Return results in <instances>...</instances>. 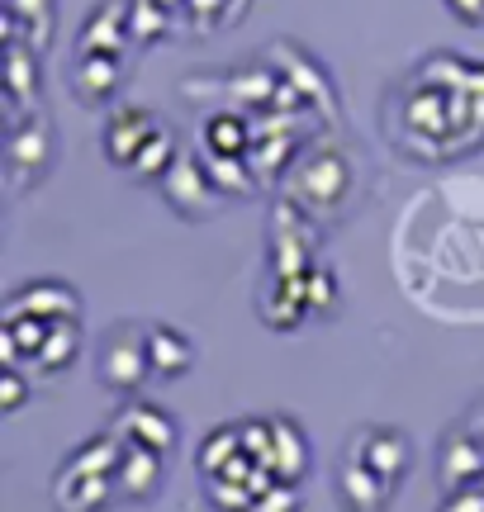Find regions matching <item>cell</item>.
<instances>
[{
	"label": "cell",
	"mask_w": 484,
	"mask_h": 512,
	"mask_svg": "<svg viewBox=\"0 0 484 512\" xmlns=\"http://www.w3.org/2000/svg\"><path fill=\"white\" fill-rule=\"evenodd\" d=\"M124 456V441L114 432H95L62 460L53 475V508L57 512H105L114 498V470Z\"/></svg>",
	"instance_id": "cell-1"
},
{
	"label": "cell",
	"mask_w": 484,
	"mask_h": 512,
	"mask_svg": "<svg viewBox=\"0 0 484 512\" xmlns=\"http://www.w3.org/2000/svg\"><path fill=\"white\" fill-rule=\"evenodd\" d=\"M0 351H5V366L29 370L38 380H57L81 356V318H57V323L0 318Z\"/></svg>",
	"instance_id": "cell-2"
},
{
	"label": "cell",
	"mask_w": 484,
	"mask_h": 512,
	"mask_svg": "<svg viewBox=\"0 0 484 512\" xmlns=\"http://www.w3.org/2000/svg\"><path fill=\"white\" fill-rule=\"evenodd\" d=\"M148 328L152 323H114V328L100 332V342H95V380L114 389V394H124L133 399L152 375V356H148Z\"/></svg>",
	"instance_id": "cell-3"
},
{
	"label": "cell",
	"mask_w": 484,
	"mask_h": 512,
	"mask_svg": "<svg viewBox=\"0 0 484 512\" xmlns=\"http://www.w3.org/2000/svg\"><path fill=\"white\" fill-rule=\"evenodd\" d=\"M342 460H352L366 475L399 489L404 475H409V437L399 427H356L347 446H342Z\"/></svg>",
	"instance_id": "cell-4"
},
{
	"label": "cell",
	"mask_w": 484,
	"mask_h": 512,
	"mask_svg": "<svg viewBox=\"0 0 484 512\" xmlns=\"http://www.w3.org/2000/svg\"><path fill=\"white\" fill-rule=\"evenodd\" d=\"M0 318H38V323H57V318H81V294L67 280H24L19 290L5 294Z\"/></svg>",
	"instance_id": "cell-5"
},
{
	"label": "cell",
	"mask_w": 484,
	"mask_h": 512,
	"mask_svg": "<svg viewBox=\"0 0 484 512\" xmlns=\"http://www.w3.org/2000/svg\"><path fill=\"white\" fill-rule=\"evenodd\" d=\"M110 432L119 441H129V446H152V451H162V456H171L176 441H181V427H176V418H171L167 408H162V403L138 399V394L114 413Z\"/></svg>",
	"instance_id": "cell-6"
},
{
	"label": "cell",
	"mask_w": 484,
	"mask_h": 512,
	"mask_svg": "<svg viewBox=\"0 0 484 512\" xmlns=\"http://www.w3.org/2000/svg\"><path fill=\"white\" fill-rule=\"evenodd\" d=\"M309 460H314V446L304 437V427L295 418H285V413H271L266 418V465H271L276 484H295L299 489V479H309V470H314Z\"/></svg>",
	"instance_id": "cell-7"
},
{
	"label": "cell",
	"mask_w": 484,
	"mask_h": 512,
	"mask_svg": "<svg viewBox=\"0 0 484 512\" xmlns=\"http://www.w3.org/2000/svg\"><path fill=\"white\" fill-rule=\"evenodd\" d=\"M437 479H442V494L484 484V441L466 427V418L447 427V437L437 446Z\"/></svg>",
	"instance_id": "cell-8"
},
{
	"label": "cell",
	"mask_w": 484,
	"mask_h": 512,
	"mask_svg": "<svg viewBox=\"0 0 484 512\" xmlns=\"http://www.w3.org/2000/svg\"><path fill=\"white\" fill-rule=\"evenodd\" d=\"M162 195H167L181 214H190V219H209V214L224 209V190L214 185L209 166H195V162H186V157H176L171 171L162 176Z\"/></svg>",
	"instance_id": "cell-9"
},
{
	"label": "cell",
	"mask_w": 484,
	"mask_h": 512,
	"mask_svg": "<svg viewBox=\"0 0 484 512\" xmlns=\"http://www.w3.org/2000/svg\"><path fill=\"white\" fill-rule=\"evenodd\" d=\"M162 119L152 110H143V105H124V110L110 114V124H105V157H110L114 166H124V171H133V162L143 157V147L162 133Z\"/></svg>",
	"instance_id": "cell-10"
},
{
	"label": "cell",
	"mask_w": 484,
	"mask_h": 512,
	"mask_svg": "<svg viewBox=\"0 0 484 512\" xmlns=\"http://www.w3.org/2000/svg\"><path fill=\"white\" fill-rule=\"evenodd\" d=\"M167 460L152 446H129L124 441V456H119V470H114V498L119 503H148V498L162 494V479H167Z\"/></svg>",
	"instance_id": "cell-11"
},
{
	"label": "cell",
	"mask_w": 484,
	"mask_h": 512,
	"mask_svg": "<svg viewBox=\"0 0 484 512\" xmlns=\"http://www.w3.org/2000/svg\"><path fill=\"white\" fill-rule=\"evenodd\" d=\"M394 494H399L394 484L366 475L352 460H337V498H342L347 512H385L394 503Z\"/></svg>",
	"instance_id": "cell-12"
},
{
	"label": "cell",
	"mask_w": 484,
	"mask_h": 512,
	"mask_svg": "<svg viewBox=\"0 0 484 512\" xmlns=\"http://www.w3.org/2000/svg\"><path fill=\"white\" fill-rule=\"evenodd\" d=\"M148 356H152V375L157 380H181L195 366V342L171 323H152L148 328Z\"/></svg>",
	"instance_id": "cell-13"
},
{
	"label": "cell",
	"mask_w": 484,
	"mask_h": 512,
	"mask_svg": "<svg viewBox=\"0 0 484 512\" xmlns=\"http://www.w3.org/2000/svg\"><path fill=\"white\" fill-rule=\"evenodd\" d=\"M72 81H76V95H81L86 105H100V100H110V95L119 91V81H124V72L114 67V57L81 53V62L72 67Z\"/></svg>",
	"instance_id": "cell-14"
},
{
	"label": "cell",
	"mask_w": 484,
	"mask_h": 512,
	"mask_svg": "<svg viewBox=\"0 0 484 512\" xmlns=\"http://www.w3.org/2000/svg\"><path fill=\"white\" fill-rule=\"evenodd\" d=\"M205 152L209 157H242L247 152V124L238 114H214L205 124Z\"/></svg>",
	"instance_id": "cell-15"
},
{
	"label": "cell",
	"mask_w": 484,
	"mask_h": 512,
	"mask_svg": "<svg viewBox=\"0 0 484 512\" xmlns=\"http://www.w3.org/2000/svg\"><path fill=\"white\" fill-rule=\"evenodd\" d=\"M24 403H29V370L5 366V375H0V413L15 418Z\"/></svg>",
	"instance_id": "cell-16"
},
{
	"label": "cell",
	"mask_w": 484,
	"mask_h": 512,
	"mask_svg": "<svg viewBox=\"0 0 484 512\" xmlns=\"http://www.w3.org/2000/svg\"><path fill=\"white\" fill-rule=\"evenodd\" d=\"M437 512H484V489L480 484L475 489H451V494H442Z\"/></svg>",
	"instance_id": "cell-17"
},
{
	"label": "cell",
	"mask_w": 484,
	"mask_h": 512,
	"mask_svg": "<svg viewBox=\"0 0 484 512\" xmlns=\"http://www.w3.org/2000/svg\"><path fill=\"white\" fill-rule=\"evenodd\" d=\"M466 427H470V432H475V437L484 441V399H480V403H475V408H470V413H466Z\"/></svg>",
	"instance_id": "cell-18"
}]
</instances>
